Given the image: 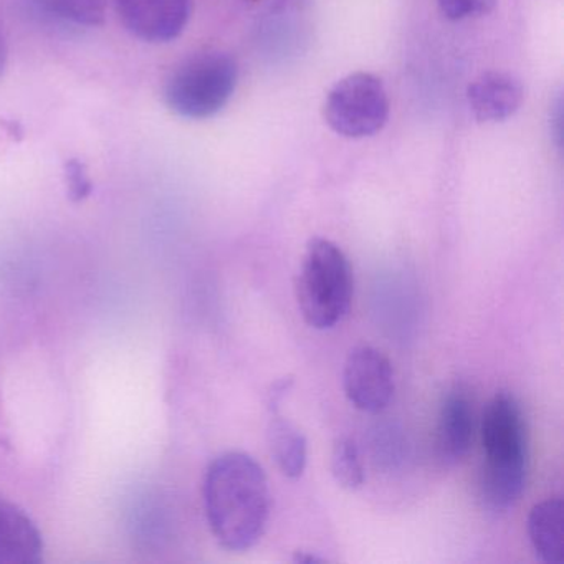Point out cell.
<instances>
[{
	"label": "cell",
	"instance_id": "5",
	"mask_svg": "<svg viewBox=\"0 0 564 564\" xmlns=\"http://www.w3.org/2000/svg\"><path fill=\"white\" fill-rule=\"evenodd\" d=\"M326 124L348 140L375 137L389 120V98L376 75L356 72L329 90L323 107Z\"/></svg>",
	"mask_w": 564,
	"mask_h": 564
},
{
	"label": "cell",
	"instance_id": "4",
	"mask_svg": "<svg viewBox=\"0 0 564 564\" xmlns=\"http://www.w3.org/2000/svg\"><path fill=\"white\" fill-rule=\"evenodd\" d=\"M239 80L236 58L206 51L181 62L167 78L164 100L177 117L206 120L229 104Z\"/></svg>",
	"mask_w": 564,
	"mask_h": 564
},
{
	"label": "cell",
	"instance_id": "9",
	"mask_svg": "<svg viewBox=\"0 0 564 564\" xmlns=\"http://www.w3.org/2000/svg\"><path fill=\"white\" fill-rule=\"evenodd\" d=\"M524 91L513 75L487 72L467 88L468 107L478 123H500L520 110Z\"/></svg>",
	"mask_w": 564,
	"mask_h": 564
},
{
	"label": "cell",
	"instance_id": "8",
	"mask_svg": "<svg viewBox=\"0 0 564 564\" xmlns=\"http://www.w3.org/2000/svg\"><path fill=\"white\" fill-rule=\"evenodd\" d=\"M474 402L464 386H454L441 404L435 448L445 465H454L468 454L474 441Z\"/></svg>",
	"mask_w": 564,
	"mask_h": 564
},
{
	"label": "cell",
	"instance_id": "12",
	"mask_svg": "<svg viewBox=\"0 0 564 564\" xmlns=\"http://www.w3.org/2000/svg\"><path fill=\"white\" fill-rule=\"evenodd\" d=\"M272 414L267 432L270 452L280 471L285 477L296 480L302 477L308 462V442L296 425L283 419L279 412Z\"/></svg>",
	"mask_w": 564,
	"mask_h": 564
},
{
	"label": "cell",
	"instance_id": "16",
	"mask_svg": "<svg viewBox=\"0 0 564 564\" xmlns=\"http://www.w3.org/2000/svg\"><path fill=\"white\" fill-rule=\"evenodd\" d=\"M65 183L72 203H84L94 193V183L87 166L80 160H68L65 163Z\"/></svg>",
	"mask_w": 564,
	"mask_h": 564
},
{
	"label": "cell",
	"instance_id": "3",
	"mask_svg": "<svg viewBox=\"0 0 564 564\" xmlns=\"http://www.w3.org/2000/svg\"><path fill=\"white\" fill-rule=\"evenodd\" d=\"M296 300L306 325L332 329L351 308L355 279L346 253L332 240L315 237L303 253Z\"/></svg>",
	"mask_w": 564,
	"mask_h": 564
},
{
	"label": "cell",
	"instance_id": "1",
	"mask_svg": "<svg viewBox=\"0 0 564 564\" xmlns=\"http://www.w3.org/2000/svg\"><path fill=\"white\" fill-rule=\"evenodd\" d=\"M207 523L220 546L247 551L262 540L269 523V480L262 465L243 452H226L204 477Z\"/></svg>",
	"mask_w": 564,
	"mask_h": 564
},
{
	"label": "cell",
	"instance_id": "11",
	"mask_svg": "<svg viewBox=\"0 0 564 564\" xmlns=\"http://www.w3.org/2000/svg\"><path fill=\"white\" fill-rule=\"evenodd\" d=\"M528 536L534 553L543 563H563L564 503L561 498H547L531 508L528 514Z\"/></svg>",
	"mask_w": 564,
	"mask_h": 564
},
{
	"label": "cell",
	"instance_id": "14",
	"mask_svg": "<svg viewBox=\"0 0 564 564\" xmlns=\"http://www.w3.org/2000/svg\"><path fill=\"white\" fill-rule=\"evenodd\" d=\"M332 471L339 487L358 490L365 485L361 452L352 438L341 437L335 442L332 454Z\"/></svg>",
	"mask_w": 564,
	"mask_h": 564
},
{
	"label": "cell",
	"instance_id": "7",
	"mask_svg": "<svg viewBox=\"0 0 564 564\" xmlns=\"http://www.w3.org/2000/svg\"><path fill=\"white\" fill-rule=\"evenodd\" d=\"M193 0H115L128 32L148 44H167L183 34Z\"/></svg>",
	"mask_w": 564,
	"mask_h": 564
},
{
	"label": "cell",
	"instance_id": "10",
	"mask_svg": "<svg viewBox=\"0 0 564 564\" xmlns=\"http://www.w3.org/2000/svg\"><path fill=\"white\" fill-rule=\"evenodd\" d=\"M44 561V536L37 523L9 498L0 497V564Z\"/></svg>",
	"mask_w": 564,
	"mask_h": 564
},
{
	"label": "cell",
	"instance_id": "15",
	"mask_svg": "<svg viewBox=\"0 0 564 564\" xmlns=\"http://www.w3.org/2000/svg\"><path fill=\"white\" fill-rule=\"evenodd\" d=\"M437 4L448 21H465L490 14L497 0H437Z\"/></svg>",
	"mask_w": 564,
	"mask_h": 564
},
{
	"label": "cell",
	"instance_id": "2",
	"mask_svg": "<svg viewBox=\"0 0 564 564\" xmlns=\"http://www.w3.org/2000/svg\"><path fill=\"white\" fill-rule=\"evenodd\" d=\"M481 445V497L494 510H507L523 494L528 475L527 421L511 392H497L485 408Z\"/></svg>",
	"mask_w": 564,
	"mask_h": 564
},
{
	"label": "cell",
	"instance_id": "17",
	"mask_svg": "<svg viewBox=\"0 0 564 564\" xmlns=\"http://www.w3.org/2000/svg\"><path fill=\"white\" fill-rule=\"evenodd\" d=\"M295 563H302V564H312V563H322V557L315 556V554L306 553V551H296Z\"/></svg>",
	"mask_w": 564,
	"mask_h": 564
},
{
	"label": "cell",
	"instance_id": "6",
	"mask_svg": "<svg viewBox=\"0 0 564 564\" xmlns=\"http://www.w3.org/2000/svg\"><path fill=\"white\" fill-rule=\"evenodd\" d=\"M346 398L359 411L378 414L394 398V369L384 352L375 346H356L343 369Z\"/></svg>",
	"mask_w": 564,
	"mask_h": 564
},
{
	"label": "cell",
	"instance_id": "18",
	"mask_svg": "<svg viewBox=\"0 0 564 564\" xmlns=\"http://www.w3.org/2000/svg\"><path fill=\"white\" fill-rule=\"evenodd\" d=\"M8 64V47H6L4 35L0 34V75L4 74Z\"/></svg>",
	"mask_w": 564,
	"mask_h": 564
},
{
	"label": "cell",
	"instance_id": "13",
	"mask_svg": "<svg viewBox=\"0 0 564 564\" xmlns=\"http://www.w3.org/2000/svg\"><path fill=\"white\" fill-rule=\"evenodd\" d=\"M31 6L45 21L62 28H100L107 18L105 0H31Z\"/></svg>",
	"mask_w": 564,
	"mask_h": 564
}]
</instances>
